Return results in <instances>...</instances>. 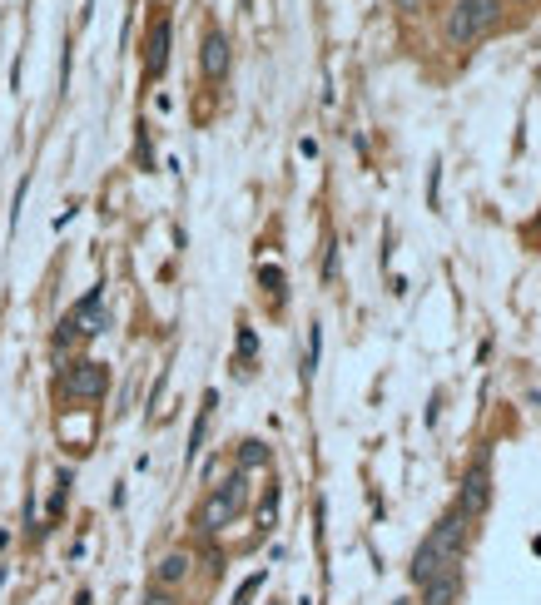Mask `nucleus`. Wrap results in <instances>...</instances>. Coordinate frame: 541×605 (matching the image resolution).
Masks as SVG:
<instances>
[{
	"label": "nucleus",
	"mask_w": 541,
	"mask_h": 605,
	"mask_svg": "<svg viewBox=\"0 0 541 605\" xmlns=\"http://www.w3.org/2000/svg\"><path fill=\"white\" fill-rule=\"evenodd\" d=\"M467 516L462 511H447L442 521H437L432 532L423 536V546H417V556H413V581L423 585V581H432V575H442V571H452L457 561H462V551H467Z\"/></svg>",
	"instance_id": "f257e3e1"
},
{
	"label": "nucleus",
	"mask_w": 541,
	"mask_h": 605,
	"mask_svg": "<svg viewBox=\"0 0 541 605\" xmlns=\"http://www.w3.org/2000/svg\"><path fill=\"white\" fill-rule=\"evenodd\" d=\"M244 506H249V471H234L229 481H219V487L204 497V506H199V516H194V526H199L204 536H219L229 521L244 516Z\"/></svg>",
	"instance_id": "f03ea898"
},
{
	"label": "nucleus",
	"mask_w": 541,
	"mask_h": 605,
	"mask_svg": "<svg viewBox=\"0 0 541 605\" xmlns=\"http://www.w3.org/2000/svg\"><path fill=\"white\" fill-rule=\"evenodd\" d=\"M502 21V0H457L442 21V35L452 45H477L482 35H492Z\"/></svg>",
	"instance_id": "7ed1b4c3"
},
{
	"label": "nucleus",
	"mask_w": 541,
	"mask_h": 605,
	"mask_svg": "<svg viewBox=\"0 0 541 605\" xmlns=\"http://www.w3.org/2000/svg\"><path fill=\"white\" fill-rule=\"evenodd\" d=\"M95 333H105V293L100 288H90L80 303H74V313L55 328V348H70L74 338H95Z\"/></svg>",
	"instance_id": "20e7f679"
},
{
	"label": "nucleus",
	"mask_w": 541,
	"mask_h": 605,
	"mask_svg": "<svg viewBox=\"0 0 541 605\" xmlns=\"http://www.w3.org/2000/svg\"><path fill=\"white\" fill-rule=\"evenodd\" d=\"M105 393H109V367H105V362L80 358V362H70V367H65L60 397H70V402H100Z\"/></svg>",
	"instance_id": "39448f33"
},
{
	"label": "nucleus",
	"mask_w": 541,
	"mask_h": 605,
	"mask_svg": "<svg viewBox=\"0 0 541 605\" xmlns=\"http://www.w3.org/2000/svg\"><path fill=\"white\" fill-rule=\"evenodd\" d=\"M487 506H492V462L477 457L457 481V511L472 521V516H487Z\"/></svg>",
	"instance_id": "423d86ee"
},
{
	"label": "nucleus",
	"mask_w": 541,
	"mask_h": 605,
	"mask_svg": "<svg viewBox=\"0 0 541 605\" xmlns=\"http://www.w3.org/2000/svg\"><path fill=\"white\" fill-rule=\"evenodd\" d=\"M229 60H234V50H229V35L223 30H209L199 40V70L204 80H223L229 74Z\"/></svg>",
	"instance_id": "0eeeda50"
},
{
	"label": "nucleus",
	"mask_w": 541,
	"mask_h": 605,
	"mask_svg": "<svg viewBox=\"0 0 541 605\" xmlns=\"http://www.w3.org/2000/svg\"><path fill=\"white\" fill-rule=\"evenodd\" d=\"M457 595H462V571H442L432 575V581H423V605H457Z\"/></svg>",
	"instance_id": "6e6552de"
},
{
	"label": "nucleus",
	"mask_w": 541,
	"mask_h": 605,
	"mask_svg": "<svg viewBox=\"0 0 541 605\" xmlns=\"http://www.w3.org/2000/svg\"><path fill=\"white\" fill-rule=\"evenodd\" d=\"M164 65H170V21H154L149 25V45H144V70L164 74Z\"/></svg>",
	"instance_id": "1a4fd4ad"
},
{
	"label": "nucleus",
	"mask_w": 541,
	"mask_h": 605,
	"mask_svg": "<svg viewBox=\"0 0 541 605\" xmlns=\"http://www.w3.org/2000/svg\"><path fill=\"white\" fill-rule=\"evenodd\" d=\"M189 566H194L189 551H170V556H160V566H154V581L170 591V585H179L184 575H189Z\"/></svg>",
	"instance_id": "9d476101"
},
{
	"label": "nucleus",
	"mask_w": 541,
	"mask_h": 605,
	"mask_svg": "<svg viewBox=\"0 0 541 605\" xmlns=\"http://www.w3.org/2000/svg\"><path fill=\"white\" fill-rule=\"evenodd\" d=\"M214 402H219V397H204V407H199V417H194V432H189V452H184V457H199V446H204V432H209V412H214Z\"/></svg>",
	"instance_id": "9b49d317"
},
{
	"label": "nucleus",
	"mask_w": 541,
	"mask_h": 605,
	"mask_svg": "<svg viewBox=\"0 0 541 605\" xmlns=\"http://www.w3.org/2000/svg\"><path fill=\"white\" fill-rule=\"evenodd\" d=\"M254 467H268V446L264 442H244V446H239V471H254Z\"/></svg>",
	"instance_id": "f8f14e48"
},
{
	"label": "nucleus",
	"mask_w": 541,
	"mask_h": 605,
	"mask_svg": "<svg viewBox=\"0 0 541 605\" xmlns=\"http://www.w3.org/2000/svg\"><path fill=\"white\" fill-rule=\"evenodd\" d=\"M274 516H278V487H268L264 506H258V532H274Z\"/></svg>",
	"instance_id": "ddd939ff"
},
{
	"label": "nucleus",
	"mask_w": 541,
	"mask_h": 605,
	"mask_svg": "<svg viewBox=\"0 0 541 605\" xmlns=\"http://www.w3.org/2000/svg\"><path fill=\"white\" fill-rule=\"evenodd\" d=\"M318 338H323L318 328H308V358H303V383H308V377H313V367H318Z\"/></svg>",
	"instance_id": "4468645a"
},
{
	"label": "nucleus",
	"mask_w": 541,
	"mask_h": 605,
	"mask_svg": "<svg viewBox=\"0 0 541 605\" xmlns=\"http://www.w3.org/2000/svg\"><path fill=\"white\" fill-rule=\"evenodd\" d=\"M258 352V338H254V328H239V362H249Z\"/></svg>",
	"instance_id": "2eb2a0df"
},
{
	"label": "nucleus",
	"mask_w": 541,
	"mask_h": 605,
	"mask_svg": "<svg viewBox=\"0 0 541 605\" xmlns=\"http://www.w3.org/2000/svg\"><path fill=\"white\" fill-rule=\"evenodd\" d=\"M139 605H179V601H174V595L164 591V585H154V591H149V595H144V601H139Z\"/></svg>",
	"instance_id": "dca6fc26"
},
{
	"label": "nucleus",
	"mask_w": 541,
	"mask_h": 605,
	"mask_svg": "<svg viewBox=\"0 0 541 605\" xmlns=\"http://www.w3.org/2000/svg\"><path fill=\"white\" fill-rule=\"evenodd\" d=\"M258 585H264V575H254V581H244V591H239V601H234V605H249V601H254V591H258Z\"/></svg>",
	"instance_id": "f3484780"
},
{
	"label": "nucleus",
	"mask_w": 541,
	"mask_h": 605,
	"mask_svg": "<svg viewBox=\"0 0 541 605\" xmlns=\"http://www.w3.org/2000/svg\"><path fill=\"white\" fill-rule=\"evenodd\" d=\"M258 278H264V283L274 288V293H278V288H284V273H278V268H264V273H258Z\"/></svg>",
	"instance_id": "a211bd4d"
},
{
	"label": "nucleus",
	"mask_w": 541,
	"mask_h": 605,
	"mask_svg": "<svg viewBox=\"0 0 541 605\" xmlns=\"http://www.w3.org/2000/svg\"><path fill=\"white\" fill-rule=\"evenodd\" d=\"M333 273H338V244L328 248V264H323V278H333Z\"/></svg>",
	"instance_id": "6ab92c4d"
},
{
	"label": "nucleus",
	"mask_w": 541,
	"mask_h": 605,
	"mask_svg": "<svg viewBox=\"0 0 541 605\" xmlns=\"http://www.w3.org/2000/svg\"><path fill=\"white\" fill-rule=\"evenodd\" d=\"M393 5H397L403 15H417V11H423V0H393Z\"/></svg>",
	"instance_id": "aec40b11"
},
{
	"label": "nucleus",
	"mask_w": 541,
	"mask_h": 605,
	"mask_svg": "<svg viewBox=\"0 0 541 605\" xmlns=\"http://www.w3.org/2000/svg\"><path fill=\"white\" fill-rule=\"evenodd\" d=\"M0 581H5V566H0Z\"/></svg>",
	"instance_id": "412c9836"
}]
</instances>
